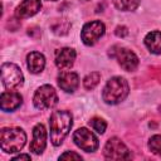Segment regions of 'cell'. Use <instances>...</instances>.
Here are the masks:
<instances>
[{
    "label": "cell",
    "mask_w": 161,
    "mask_h": 161,
    "mask_svg": "<svg viewBox=\"0 0 161 161\" xmlns=\"http://www.w3.org/2000/svg\"><path fill=\"white\" fill-rule=\"evenodd\" d=\"M148 148L152 153L161 156V135H155L148 141Z\"/></svg>",
    "instance_id": "d6986e66"
},
{
    "label": "cell",
    "mask_w": 161,
    "mask_h": 161,
    "mask_svg": "<svg viewBox=\"0 0 161 161\" xmlns=\"http://www.w3.org/2000/svg\"><path fill=\"white\" fill-rule=\"evenodd\" d=\"M23 102V97L14 91H6L1 93L0 97V107L3 111L5 112H11L14 109H16L18 107H20Z\"/></svg>",
    "instance_id": "8fae6325"
},
{
    "label": "cell",
    "mask_w": 161,
    "mask_h": 161,
    "mask_svg": "<svg viewBox=\"0 0 161 161\" xmlns=\"http://www.w3.org/2000/svg\"><path fill=\"white\" fill-rule=\"evenodd\" d=\"M147 49L153 54H161V31H151L145 36Z\"/></svg>",
    "instance_id": "2e32d148"
},
{
    "label": "cell",
    "mask_w": 161,
    "mask_h": 161,
    "mask_svg": "<svg viewBox=\"0 0 161 161\" xmlns=\"http://www.w3.org/2000/svg\"><path fill=\"white\" fill-rule=\"evenodd\" d=\"M33 102L38 109H48L58 103V94L52 86L44 84L35 91Z\"/></svg>",
    "instance_id": "277c9868"
},
{
    "label": "cell",
    "mask_w": 161,
    "mask_h": 161,
    "mask_svg": "<svg viewBox=\"0 0 161 161\" xmlns=\"http://www.w3.org/2000/svg\"><path fill=\"white\" fill-rule=\"evenodd\" d=\"M73 125L72 113L68 111H54L49 118L50 141L54 146H59L67 135L69 133Z\"/></svg>",
    "instance_id": "6da1fadb"
},
{
    "label": "cell",
    "mask_w": 161,
    "mask_h": 161,
    "mask_svg": "<svg viewBox=\"0 0 161 161\" xmlns=\"http://www.w3.org/2000/svg\"><path fill=\"white\" fill-rule=\"evenodd\" d=\"M103 155L108 160H130L132 157L128 147L117 137H112L106 142Z\"/></svg>",
    "instance_id": "8992f818"
},
{
    "label": "cell",
    "mask_w": 161,
    "mask_h": 161,
    "mask_svg": "<svg viewBox=\"0 0 161 161\" xmlns=\"http://www.w3.org/2000/svg\"><path fill=\"white\" fill-rule=\"evenodd\" d=\"M58 86L67 93H73L79 86V77L74 72H63L58 77Z\"/></svg>",
    "instance_id": "5bb4252c"
},
{
    "label": "cell",
    "mask_w": 161,
    "mask_h": 161,
    "mask_svg": "<svg viewBox=\"0 0 161 161\" xmlns=\"http://www.w3.org/2000/svg\"><path fill=\"white\" fill-rule=\"evenodd\" d=\"M59 160H82V156L73 151H65L59 156Z\"/></svg>",
    "instance_id": "44dd1931"
},
{
    "label": "cell",
    "mask_w": 161,
    "mask_h": 161,
    "mask_svg": "<svg viewBox=\"0 0 161 161\" xmlns=\"http://www.w3.org/2000/svg\"><path fill=\"white\" fill-rule=\"evenodd\" d=\"M104 30H106V26L102 21H99V20L89 21V23L84 24V26L82 28L80 39L86 45H93L104 34Z\"/></svg>",
    "instance_id": "ba28073f"
},
{
    "label": "cell",
    "mask_w": 161,
    "mask_h": 161,
    "mask_svg": "<svg viewBox=\"0 0 161 161\" xmlns=\"http://www.w3.org/2000/svg\"><path fill=\"white\" fill-rule=\"evenodd\" d=\"M73 141L80 150L86 152H94L99 146L97 136L86 127H80L77 131H74Z\"/></svg>",
    "instance_id": "52a82bcc"
},
{
    "label": "cell",
    "mask_w": 161,
    "mask_h": 161,
    "mask_svg": "<svg viewBox=\"0 0 161 161\" xmlns=\"http://www.w3.org/2000/svg\"><path fill=\"white\" fill-rule=\"evenodd\" d=\"M1 80L5 88L16 89L24 83V75L16 64L4 63L1 65Z\"/></svg>",
    "instance_id": "5b68a950"
},
{
    "label": "cell",
    "mask_w": 161,
    "mask_h": 161,
    "mask_svg": "<svg viewBox=\"0 0 161 161\" xmlns=\"http://www.w3.org/2000/svg\"><path fill=\"white\" fill-rule=\"evenodd\" d=\"M116 53L113 54V57L117 59L118 64L121 65V68H123L127 72H132L137 68L138 65V58L137 55L126 48H121V47H116Z\"/></svg>",
    "instance_id": "9c48e42d"
},
{
    "label": "cell",
    "mask_w": 161,
    "mask_h": 161,
    "mask_svg": "<svg viewBox=\"0 0 161 161\" xmlns=\"http://www.w3.org/2000/svg\"><path fill=\"white\" fill-rule=\"evenodd\" d=\"M75 60V50L72 48H62L55 53V64L59 69H69Z\"/></svg>",
    "instance_id": "4fadbf2b"
},
{
    "label": "cell",
    "mask_w": 161,
    "mask_h": 161,
    "mask_svg": "<svg viewBox=\"0 0 161 161\" xmlns=\"http://www.w3.org/2000/svg\"><path fill=\"white\" fill-rule=\"evenodd\" d=\"M18 160H31L30 155H26V153H23V155H19V156H15L13 158V161H18Z\"/></svg>",
    "instance_id": "7402d4cb"
},
{
    "label": "cell",
    "mask_w": 161,
    "mask_h": 161,
    "mask_svg": "<svg viewBox=\"0 0 161 161\" xmlns=\"http://www.w3.org/2000/svg\"><path fill=\"white\" fill-rule=\"evenodd\" d=\"M89 125H91V127H92L96 132H98V133H104V131H106V128H107L106 121L102 119V118H99V117H93V118L89 121Z\"/></svg>",
    "instance_id": "ffe728a7"
},
{
    "label": "cell",
    "mask_w": 161,
    "mask_h": 161,
    "mask_svg": "<svg viewBox=\"0 0 161 161\" xmlns=\"http://www.w3.org/2000/svg\"><path fill=\"white\" fill-rule=\"evenodd\" d=\"M42 8L40 0H21V3L16 6L15 15L19 19H25L35 15Z\"/></svg>",
    "instance_id": "7c38bea8"
},
{
    "label": "cell",
    "mask_w": 161,
    "mask_h": 161,
    "mask_svg": "<svg viewBox=\"0 0 161 161\" xmlns=\"http://www.w3.org/2000/svg\"><path fill=\"white\" fill-rule=\"evenodd\" d=\"M48 1H57V0H48Z\"/></svg>",
    "instance_id": "603a6c76"
},
{
    "label": "cell",
    "mask_w": 161,
    "mask_h": 161,
    "mask_svg": "<svg viewBox=\"0 0 161 161\" xmlns=\"http://www.w3.org/2000/svg\"><path fill=\"white\" fill-rule=\"evenodd\" d=\"M47 146V131L42 123H38L33 128V141L30 142V151L35 155H40Z\"/></svg>",
    "instance_id": "30bf717a"
},
{
    "label": "cell",
    "mask_w": 161,
    "mask_h": 161,
    "mask_svg": "<svg viewBox=\"0 0 161 161\" xmlns=\"http://www.w3.org/2000/svg\"><path fill=\"white\" fill-rule=\"evenodd\" d=\"M99 79H101V74H99L98 72H92V73H89V74L84 78L83 86H84L86 89L91 91V89H93V88L99 83Z\"/></svg>",
    "instance_id": "ac0fdd59"
},
{
    "label": "cell",
    "mask_w": 161,
    "mask_h": 161,
    "mask_svg": "<svg viewBox=\"0 0 161 161\" xmlns=\"http://www.w3.org/2000/svg\"><path fill=\"white\" fill-rule=\"evenodd\" d=\"M82 1H89V0H82Z\"/></svg>",
    "instance_id": "cb8c5ba5"
},
{
    "label": "cell",
    "mask_w": 161,
    "mask_h": 161,
    "mask_svg": "<svg viewBox=\"0 0 161 161\" xmlns=\"http://www.w3.org/2000/svg\"><path fill=\"white\" fill-rule=\"evenodd\" d=\"M26 65H28V69L30 73L38 74L45 67V58L39 52H31L26 57Z\"/></svg>",
    "instance_id": "9a60e30c"
},
{
    "label": "cell",
    "mask_w": 161,
    "mask_h": 161,
    "mask_svg": "<svg viewBox=\"0 0 161 161\" xmlns=\"http://www.w3.org/2000/svg\"><path fill=\"white\" fill-rule=\"evenodd\" d=\"M130 92L128 83L122 77H112L104 86L102 98L108 104H117L122 102Z\"/></svg>",
    "instance_id": "3957f363"
},
{
    "label": "cell",
    "mask_w": 161,
    "mask_h": 161,
    "mask_svg": "<svg viewBox=\"0 0 161 161\" xmlns=\"http://www.w3.org/2000/svg\"><path fill=\"white\" fill-rule=\"evenodd\" d=\"M141 0H113L114 6L121 11H132L140 5Z\"/></svg>",
    "instance_id": "e0dca14e"
},
{
    "label": "cell",
    "mask_w": 161,
    "mask_h": 161,
    "mask_svg": "<svg viewBox=\"0 0 161 161\" xmlns=\"http://www.w3.org/2000/svg\"><path fill=\"white\" fill-rule=\"evenodd\" d=\"M26 142L25 132L19 127L3 128L0 132V147L6 153L19 152Z\"/></svg>",
    "instance_id": "7a4b0ae2"
}]
</instances>
